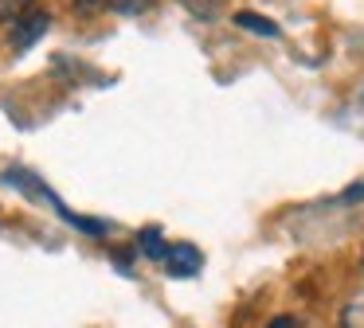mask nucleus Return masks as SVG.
Returning <instances> with one entry per match:
<instances>
[{"label": "nucleus", "mask_w": 364, "mask_h": 328, "mask_svg": "<svg viewBox=\"0 0 364 328\" xmlns=\"http://www.w3.org/2000/svg\"><path fill=\"white\" fill-rule=\"evenodd\" d=\"M200 266H204V258H200L196 246H188V242H181V246H168L165 270L173 273V278H196Z\"/></svg>", "instance_id": "f257e3e1"}, {"label": "nucleus", "mask_w": 364, "mask_h": 328, "mask_svg": "<svg viewBox=\"0 0 364 328\" xmlns=\"http://www.w3.org/2000/svg\"><path fill=\"white\" fill-rule=\"evenodd\" d=\"M48 28H51V16L36 8L32 16H24V20H20L16 28H12V51H28V47H32Z\"/></svg>", "instance_id": "f03ea898"}, {"label": "nucleus", "mask_w": 364, "mask_h": 328, "mask_svg": "<svg viewBox=\"0 0 364 328\" xmlns=\"http://www.w3.org/2000/svg\"><path fill=\"white\" fill-rule=\"evenodd\" d=\"M235 23H239V28H247L251 35H262V39H278V35H282L278 23L267 20V16H259V12H235Z\"/></svg>", "instance_id": "7ed1b4c3"}, {"label": "nucleus", "mask_w": 364, "mask_h": 328, "mask_svg": "<svg viewBox=\"0 0 364 328\" xmlns=\"http://www.w3.org/2000/svg\"><path fill=\"white\" fill-rule=\"evenodd\" d=\"M341 328H364V289H356V293L341 305Z\"/></svg>", "instance_id": "20e7f679"}, {"label": "nucleus", "mask_w": 364, "mask_h": 328, "mask_svg": "<svg viewBox=\"0 0 364 328\" xmlns=\"http://www.w3.org/2000/svg\"><path fill=\"white\" fill-rule=\"evenodd\" d=\"M137 246H141L145 258H157V262H165V254H168V246L161 242V231H157V226H149V231L137 234Z\"/></svg>", "instance_id": "39448f33"}, {"label": "nucleus", "mask_w": 364, "mask_h": 328, "mask_svg": "<svg viewBox=\"0 0 364 328\" xmlns=\"http://www.w3.org/2000/svg\"><path fill=\"white\" fill-rule=\"evenodd\" d=\"M36 12V0H0V23H20Z\"/></svg>", "instance_id": "423d86ee"}, {"label": "nucleus", "mask_w": 364, "mask_h": 328, "mask_svg": "<svg viewBox=\"0 0 364 328\" xmlns=\"http://www.w3.org/2000/svg\"><path fill=\"white\" fill-rule=\"evenodd\" d=\"M106 8L118 12V16H137V12H145V8H153V0H106Z\"/></svg>", "instance_id": "0eeeda50"}, {"label": "nucleus", "mask_w": 364, "mask_h": 328, "mask_svg": "<svg viewBox=\"0 0 364 328\" xmlns=\"http://www.w3.org/2000/svg\"><path fill=\"white\" fill-rule=\"evenodd\" d=\"M267 328H298V320H294V317H286V312H282V317H274Z\"/></svg>", "instance_id": "6e6552de"}, {"label": "nucleus", "mask_w": 364, "mask_h": 328, "mask_svg": "<svg viewBox=\"0 0 364 328\" xmlns=\"http://www.w3.org/2000/svg\"><path fill=\"white\" fill-rule=\"evenodd\" d=\"M341 199H345V203H353V199H364V184H353L345 195H341Z\"/></svg>", "instance_id": "1a4fd4ad"}]
</instances>
